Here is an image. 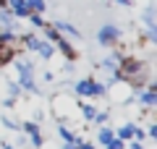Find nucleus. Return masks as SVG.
Returning a JSON list of instances; mask_svg holds the SVG:
<instances>
[{"instance_id":"27","label":"nucleus","mask_w":157,"mask_h":149,"mask_svg":"<svg viewBox=\"0 0 157 149\" xmlns=\"http://www.w3.org/2000/svg\"><path fill=\"white\" fill-rule=\"evenodd\" d=\"M126 149H147V147L141 141H128V144H126Z\"/></svg>"},{"instance_id":"16","label":"nucleus","mask_w":157,"mask_h":149,"mask_svg":"<svg viewBox=\"0 0 157 149\" xmlns=\"http://www.w3.org/2000/svg\"><path fill=\"white\" fill-rule=\"evenodd\" d=\"M29 6V11L32 13H39V16H45V11H47V0H24Z\"/></svg>"},{"instance_id":"8","label":"nucleus","mask_w":157,"mask_h":149,"mask_svg":"<svg viewBox=\"0 0 157 149\" xmlns=\"http://www.w3.org/2000/svg\"><path fill=\"white\" fill-rule=\"evenodd\" d=\"M155 3H147L144 8H141V24H144V29H152V26H157V21H155Z\"/></svg>"},{"instance_id":"12","label":"nucleus","mask_w":157,"mask_h":149,"mask_svg":"<svg viewBox=\"0 0 157 149\" xmlns=\"http://www.w3.org/2000/svg\"><path fill=\"white\" fill-rule=\"evenodd\" d=\"M37 55L42 58V60H52L55 58V44H50V42H39V50H37Z\"/></svg>"},{"instance_id":"14","label":"nucleus","mask_w":157,"mask_h":149,"mask_svg":"<svg viewBox=\"0 0 157 149\" xmlns=\"http://www.w3.org/2000/svg\"><path fill=\"white\" fill-rule=\"evenodd\" d=\"M78 110H81V118H84L86 123H92V118L97 115V107L92 105V102H84V99L78 102Z\"/></svg>"},{"instance_id":"25","label":"nucleus","mask_w":157,"mask_h":149,"mask_svg":"<svg viewBox=\"0 0 157 149\" xmlns=\"http://www.w3.org/2000/svg\"><path fill=\"white\" fill-rule=\"evenodd\" d=\"M76 149H97V147H94L92 141H84V139H81V141L76 144Z\"/></svg>"},{"instance_id":"10","label":"nucleus","mask_w":157,"mask_h":149,"mask_svg":"<svg viewBox=\"0 0 157 149\" xmlns=\"http://www.w3.org/2000/svg\"><path fill=\"white\" fill-rule=\"evenodd\" d=\"M113 139H115V131H113L110 126H100L97 128V144H100V147H107Z\"/></svg>"},{"instance_id":"7","label":"nucleus","mask_w":157,"mask_h":149,"mask_svg":"<svg viewBox=\"0 0 157 149\" xmlns=\"http://www.w3.org/2000/svg\"><path fill=\"white\" fill-rule=\"evenodd\" d=\"M55 52H60V55L66 58L68 63H71V60H76V58H78V52L73 50V44L68 42V39H63V37H60V39L55 42Z\"/></svg>"},{"instance_id":"1","label":"nucleus","mask_w":157,"mask_h":149,"mask_svg":"<svg viewBox=\"0 0 157 149\" xmlns=\"http://www.w3.org/2000/svg\"><path fill=\"white\" fill-rule=\"evenodd\" d=\"M13 68L18 71V86H21L24 94H29V97H37V94H42V89H39L37 84V68H34V60H29L26 55H16L13 58Z\"/></svg>"},{"instance_id":"15","label":"nucleus","mask_w":157,"mask_h":149,"mask_svg":"<svg viewBox=\"0 0 157 149\" xmlns=\"http://www.w3.org/2000/svg\"><path fill=\"white\" fill-rule=\"evenodd\" d=\"M6 97L16 99V102L24 97V92H21V86H18V81H6Z\"/></svg>"},{"instance_id":"3","label":"nucleus","mask_w":157,"mask_h":149,"mask_svg":"<svg viewBox=\"0 0 157 149\" xmlns=\"http://www.w3.org/2000/svg\"><path fill=\"white\" fill-rule=\"evenodd\" d=\"M21 133L26 136V141L32 144L34 149H42L45 147V136H42V126L37 120H24L21 123Z\"/></svg>"},{"instance_id":"20","label":"nucleus","mask_w":157,"mask_h":149,"mask_svg":"<svg viewBox=\"0 0 157 149\" xmlns=\"http://www.w3.org/2000/svg\"><path fill=\"white\" fill-rule=\"evenodd\" d=\"M42 32H45V42H50V44H55L58 39H60V34H58L50 24H45V26H42Z\"/></svg>"},{"instance_id":"11","label":"nucleus","mask_w":157,"mask_h":149,"mask_svg":"<svg viewBox=\"0 0 157 149\" xmlns=\"http://www.w3.org/2000/svg\"><path fill=\"white\" fill-rule=\"evenodd\" d=\"M58 136L63 139V144H78V141H81V136H78L73 128H68V126H60V128H58Z\"/></svg>"},{"instance_id":"13","label":"nucleus","mask_w":157,"mask_h":149,"mask_svg":"<svg viewBox=\"0 0 157 149\" xmlns=\"http://www.w3.org/2000/svg\"><path fill=\"white\" fill-rule=\"evenodd\" d=\"M18 52L13 47H8V44H0V68L8 66V63H13V58H16Z\"/></svg>"},{"instance_id":"30","label":"nucleus","mask_w":157,"mask_h":149,"mask_svg":"<svg viewBox=\"0 0 157 149\" xmlns=\"http://www.w3.org/2000/svg\"><path fill=\"white\" fill-rule=\"evenodd\" d=\"M0 147L3 149H18V147H11V141H0Z\"/></svg>"},{"instance_id":"26","label":"nucleus","mask_w":157,"mask_h":149,"mask_svg":"<svg viewBox=\"0 0 157 149\" xmlns=\"http://www.w3.org/2000/svg\"><path fill=\"white\" fill-rule=\"evenodd\" d=\"M0 105H3V107H8V110H13V107H16V99L6 97V99H3V102H0Z\"/></svg>"},{"instance_id":"4","label":"nucleus","mask_w":157,"mask_h":149,"mask_svg":"<svg viewBox=\"0 0 157 149\" xmlns=\"http://www.w3.org/2000/svg\"><path fill=\"white\" fill-rule=\"evenodd\" d=\"M134 99L139 102L144 110H155L157 107V92H155V86H144V89H134Z\"/></svg>"},{"instance_id":"17","label":"nucleus","mask_w":157,"mask_h":149,"mask_svg":"<svg viewBox=\"0 0 157 149\" xmlns=\"http://www.w3.org/2000/svg\"><path fill=\"white\" fill-rule=\"evenodd\" d=\"M0 123H3V128H8V131H21V123H18L16 118H11V115H0Z\"/></svg>"},{"instance_id":"28","label":"nucleus","mask_w":157,"mask_h":149,"mask_svg":"<svg viewBox=\"0 0 157 149\" xmlns=\"http://www.w3.org/2000/svg\"><path fill=\"white\" fill-rule=\"evenodd\" d=\"M42 81H47V84H52V81H55V76H52V71H45V73H42Z\"/></svg>"},{"instance_id":"23","label":"nucleus","mask_w":157,"mask_h":149,"mask_svg":"<svg viewBox=\"0 0 157 149\" xmlns=\"http://www.w3.org/2000/svg\"><path fill=\"white\" fill-rule=\"evenodd\" d=\"M144 139H147V131H144V128L139 126V123H136V131H134V141H141V144H144Z\"/></svg>"},{"instance_id":"18","label":"nucleus","mask_w":157,"mask_h":149,"mask_svg":"<svg viewBox=\"0 0 157 149\" xmlns=\"http://www.w3.org/2000/svg\"><path fill=\"white\" fill-rule=\"evenodd\" d=\"M92 123H94L97 128H100V126H107V123H110V110H97V115L92 118Z\"/></svg>"},{"instance_id":"24","label":"nucleus","mask_w":157,"mask_h":149,"mask_svg":"<svg viewBox=\"0 0 157 149\" xmlns=\"http://www.w3.org/2000/svg\"><path fill=\"white\" fill-rule=\"evenodd\" d=\"M144 131H147V136H149V139H157V123L149 120V126H147Z\"/></svg>"},{"instance_id":"5","label":"nucleus","mask_w":157,"mask_h":149,"mask_svg":"<svg viewBox=\"0 0 157 149\" xmlns=\"http://www.w3.org/2000/svg\"><path fill=\"white\" fill-rule=\"evenodd\" d=\"M50 26L55 29V32L60 34L63 39H68V42H71V39H81V32H78V29L73 26L71 21H63V18H55V21H50Z\"/></svg>"},{"instance_id":"29","label":"nucleus","mask_w":157,"mask_h":149,"mask_svg":"<svg viewBox=\"0 0 157 149\" xmlns=\"http://www.w3.org/2000/svg\"><path fill=\"white\" fill-rule=\"evenodd\" d=\"M110 3H118V6H123V8L131 6V0H110Z\"/></svg>"},{"instance_id":"2","label":"nucleus","mask_w":157,"mask_h":149,"mask_svg":"<svg viewBox=\"0 0 157 149\" xmlns=\"http://www.w3.org/2000/svg\"><path fill=\"white\" fill-rule=\"evenodd\" d=\"M94 39H97V44H100V47L113 50V47H118V44H121V39H123V32H121L115 24H102V26L97 29Z\"/></svg>"},{"instance_id":"22","label":"nucleus","mask_w":157,"mask_h":149,"mask_svg":"<svg viewBox=\"0 0 157 149\" xmlns=\"http://www.w3.org/2000/svg\"><path fill=\"white\" fill-rule=\"evenodd\" d=\"M144 39L149 44H155L157 42V26H152V29H144Z\"/></svg>"},{"instance_id":"9","label":"nucleus","mask_w":157,"mask_h":149,"mask_svg":"<svg viewBox=\"0 0 157 149\" xmlns=\"http://www.w3.org/2000/svg\"><path fill=\"white\" fill-rule=\"evenodd\" d=\"M134 131H136V123H123V126L115 128V139H121V141H134Z\"/></svg>"},{"instance_id":"21","label":"nucleus","mask_w":157,"mask_h":149,"mask_svg":"<svg viewBox=\"0 0 157 149\" xmlns=\"http://www.w3.org/2000/svg\"><path fill=\"white\" fill-rule=\"evenodd\" d=\"M92 94H94V99H100V97H105V94H107V86L100 81V78L92 81Z\"/></svg>"},{"instance_id":"19","label":"nucleus","mask_w":157,"mask_h":149,"mask_svg":"<svg viewBox=\"0 0 157 149\" xmlns=\"http://www.w3.org/2000/svg\"><path fill=\"white\" fill-rule=\"evenodd\" d=\"M26 21H29V26H32V29H42V26H45V16H39V13H29V16H26Z\"/></svg>"},{"instance_id":"6","label":"nucleus","mask_w":157,"mask_h":149,"mask_svg":"<svg viewBox=\"0 0 157 149\" xmlns=\"http://www.w3.org/2000/svg\"><path fill=\"white\" fill-rule=\"evenodd\" d=\"M92 81H94V76H84V78H78V81H73V97L76 99H94V94H92Z\"/></svg>"}]
</instances>
